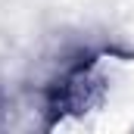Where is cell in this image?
<instances>
[{"label":"cell","mask_w":134,"mask_h":134,"mask_svg":"<svg viewBox=\"0 0 134 134\" xmlns=\"http://www.w3.org/2000/svg\"><path fill=\"white\" fill-rule=\"evenodd\" d=\"M56 128H125L134 122V56L100 53L72 66L50 91Z\"/></svg>","instance_id":"obj_1"}]
</instances>
